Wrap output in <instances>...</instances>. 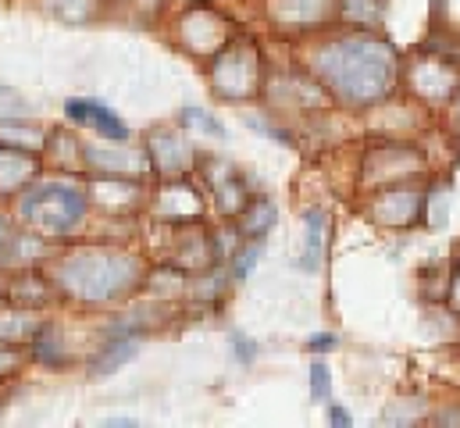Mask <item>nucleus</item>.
<instances>
[{
    "mask_svg": "<svg viewBox=\"0 0 460 428\" xmlns=\"http://www.w3.org/2000/svg\"><path fill=\"white\" fill-rule=\"evenodd\" d=\"M429 183H400L385 190H371L367 218L385 228H414L421 221V201Z\"/></svg>",
    "mask_w": 460,
    "mask_h": 428,
    "instance_id": "0eeeda50",
    "label": "nucleus"
},
{
    "mask_svg": "<svg viewBox=\"0 0 460 428\" xmlns=\"http://www.w3.org/2000/svg\"><path fill=\"white\" fill-rule=\"evenodd\" d=\"M182 125H186V129H197V132H208V136H215V139H226V136H229L226 125H222L211 111H204V107H182Z\"/></svg>",
    "mask_w": 460,
    "mask_h": 428,
    "instance_id": "4be33fe9",
    "label": "nucleus"
},
{
    "mask_svg": "<svg viewBox=\"0 0 460 428\" xmlns=\"http://www.w3.org/2000/svg\"><path fill=\"white\" fill-rule=\"evenodd\" d=\"M304 225H307V250L300 257V268L304 272H314L318 261H322V250H325V211L311 208L304 214Z\"/></svg>",
    "mask_w": 460,
    "mask_h": 428,
    "instance_id": "dca6fc26",
    "label": "nucleus"
},
{
    "mask_svg": "<svg viewBox=\"0 0 460 428\" xmlns=\"http://www.w3.org/2000/svg\"><path fill=\"white\" fill-rule=\"evenodd\" d=\"M36 172H40V157L32 150H18V147L0 143V193L29 190Z\"/></svg>",
    "mask_w": 460,
    "mask_h": 428,
    "instance_id": "ddd939ff",
    "label": "nucleus"
},
{
    "mask_svg": "<svg viewBox=\"0 0 460 428\" xmlns=\"http://www.w3.org/2000/svg\"><path fill=\"white\" fill-rule=\"evenodd\" d=\"M336 343H340V339H336V335H332V332H314V335H311V339H307V350H311V353H318V357H322V353H329V350H332V346H336Z\"/></svg>",
    "mask_w": 460,
    "mask_h": 428,
    "instance_id": "bb28decb",
    "label": "nucleus"
},
{
    "mask_svg": "<svg viewBox=\"0 0 460 428\" xmlns=\"http://www.w3.org/2000/svg\"><path fill=\"white\" fill-rule=\"evenodd\" d=\"M208 83H211L215 97H222L226 104H253V101L264 97L268 65H264V58H261L257 47L232 43L229 40L218 54H211Z\"/></svg>",
    "mask_w": 460,
    "mask_h": 428,
    "instance_id": "7ed1b4c3",
    "label": "nucleus"
},
{
    "mask_svg": "<svg viewBox=\"0 0 460 428\" xmlns=\"http://www.w3.org/2000/svg\"><path fill=\"white\" fill-rule=\"evenodd\" d=\"M329 425H332V428H349V425H353V418H349V411H346V407H332V411H329Z\"/></svg>",
    "mask_w": 460,
    "mask_h": 428,
    "instance_id": "c85d7f7f",
    "label": "nucleus"
},
{
    "mask_svg": "<svg viewBox=\"0 0 460 428\" xmlns=\"http://www.w3.org/2000/svg\"><path fill=\"white\" fill-rule=\"evenodd\" d=\"M382 7L385 0H336V14L349 25H364V29L382 18Z\"/></svg>",
    "mask_w": 460,
    "mask_h": 428,
    "instance_id": "6ab92c4d",
    "label": "nucleus"
},
{
    "mask_svg": "<svg viewBox=\"0 0 460 428\" xmlns=\"http://www.w3.org/2000/svg\"><path fill=\"white\" fill-rule=\"evenodd\" d=\"M104 425H108V428H136L139 422H132V418H108Z\"/></svg>",
    "mask_w": 460,
    "mask_h": 428,
    "instance_id": "473e14b6",
    "label": "nucleus"
},
{
    "mask_svg": "<svg viewBox=\"0 0 460 428\" xmlns=\"http://www.w3.org/2000/svg\"><path fill=\"white\" fill-rule=\"evenodd\" d=\"M457 346H460V343H457Z\"/></svg>",
    "mask_w": 460,
    "mask_h": 428,
    "instance_id": "f704fd0d",
    "label": "nucleus"
},
{
    "mask_svg": "<svg viewBox=\"0 0 460 428\" xmlns=\"http://www.w3.org/2000/svg\"><path fill=\"white\" fill-rule=\"evenodd\" d=\"M179 40L186 50L193 54H218L226 43H229V22L218 14V11H208V7H193L179 18Z\"/></svg>",
    "mask_w": 460,
    "mask_h": 428,
    "instance_id": "9d476101",
    "label": "nucleus"
},
{
    "mask_svg": "<svg viewBox=\"0 0 460 428\" xmlns=\"http://www.w3.org/2000/svg\"><path fill=\"white\" fill-rule=\"evenodd\" d=\"M29 350H32V357L40 361V364H61V335H58V328L54 325H40L36 332H32V339H29Z\"/></svg>",
    "mask_w": 460,
    "mask_h": 428,
    "instance_id": "a211bd4d",
    "label": "nucleus"
},
{
    "mask_svg": "<svg viewBox=\"0 0 460 428\" xmlns=\"http://www.w3.org/2000/svg\"><path fill=\"white\" fill-rule=\"evenodd\" d=\"M264 11L286 32H314L336 14V0H268Z\"/></svg>",
    "mask_w": 460,
    "mask_h": 428,
    "instance_id": "9b49d317",
    "label": "nucleus"
},
{
    "mask_svg": "<svg viewBox=\"0 0 460 428\" xmlns=\"http://www.w3.org/2000/svg\"><path fill=\"white\" fill-rule=\"evenodd\" d=\"M429 161L421 150H414L403 139H375L360 165V186L364 190H385L400 183H429Z\"/></svg>",
    "mask_w": 460,
    "mask_h": 428,
    "instance_id": "39448f33",
    "label": "nucleus"
},
{
    "mask_svg": "<svg viewBox=\"0 0 460 428\" xmlns=\"http://www.w3.org/2000/svg\"><path fill=\"white\" fill-rule=\"evenodd\" d=\"M450 300H454V308L460 311V268L457 275H454V282H450Z\"/></svg>",
    "mask_w": 460,
    "mask_h": 428,
    "instance_id": "2f4dec72",
    "label": "nucleus"
},
{
    "mask_svg": "<svg viewBox=\"0 0 460 428\" xmlns=\"http://www.w3.org/2000/svg\"><path fill=\"white\" fill-rule=\"evenodd\" d=\"M154 218L175 225V228H190V225H200L204 218V193L193 179L179 175L172 183H164L157 193H154Z\"/></svg>",
    "mask_w": 460,
    "mask_h": 428,
    "instance_id": "6e6552de",
    "label": "nucleus"
},
{
    "mask_svg": "<svg viewBox=\"0 0 460 428\" xmlns=\"http://www.w3.org/2000/svg\"><path fill=\"white\" fill-rule=\"evenodd\" d=\"M18 250V239H14V228L0 218V264H7L11 261V254Z\"/></svg>",
    "mask_w": 460,
    "mask_h": 428,
    "instance_id": "a878e982",
    "label": "nucleus"
},
{
    "mask_svg": "<svg viewBox=\"0 0 460 428\" xmlns=\"http://www.w3.org/2000/svg\"><path fill=\"white\" fill-rule=\"evenodd\" d=\"M18 364H22V357H18L14 350L0 346V382H4V379H11V375H18Z\"/></svg>",
    "mask_w": 460,
    "mask_h": 428,
    "instance_id": "cd10ccee",
    "label": "nucleus"
},
{
    "mask_svg": "<svg viewBox=\"0 0 460 428\" xmlns=\"http://www.w3.org/2000/svg\"><path fill=\"white\" fill-rule=\"evenodd\" d=\"M146 161H150V168L157 172V175H164V179H179V175H190L193 168H197V154H193V147L175 132V129H154L150 136H146Z\"/></svg>",
    "mask_w": 460,
    "mask_h": 428,
    "instance_id": "1a4fd4ad",
    "label": "nucleus"
},
{
    "mask_svg": "<svg viewBox=\"0 0 460 428\" xmlns=\"http://www.w3.org/2000/svg\"><path fill=\"white\" fill-rule=\"evenodd\" d=\"M22 129H25L22 121H0V143L18 147V150H40L47 143V136L36 125H29V132H22Z\"/></svg>",
    "mask_w": 460,
    "mask_h": 428,
    "instance_id": "aec40b11",
    "label": "nucleus"
},
{
    "mask_svg": "<svg viewBox=\"0 0 460 428\" xmlns=\"http://www.w3.org/2000/svg\"><path fill=\"white\" fill-rule=\"evenodd\" d=\"M307 72L318 86L346 107H378L400 90L403 61L393 43L364 25L314 40L307 50Z\"/></svg>",
    "mask_w": 460,
    "mask_h": 428,
    "instance_id": "f257e3e1",
    "label": "nucleus"
},
{
    "mask_svg": "<svg viewBox=\"0 0 460 428\" xmlns=\"http://www.w3.org/2000/svg\"><path fill=\"white\" fill-rule=\"evenodd\" d=\"M86 193L65 183H47V186H32L22 193L18 201V218L22 225H29L40 236H68L83 225L86 218Z\"/></svg>",
    "mask_w": 460,
    "mask_h": 428,
    "instance_id": "20e7f679",
    "label": "nucleus"
},
{
    "mask_svg": "<svg viewBox=\"0 0 460 428\" xmlns=\"http://www.w3.org/2000/svg\"><path fill=\"white\" fill-rule=\"evenodd\" d=\"M400 86H407V94L414 101H421V104H432V107L450 104L460 86L457 54H443V50L421 47V61L403 68Z\"/></svg>",
    "mask_w": 460,
    "mask_h": 428,
    "instance_id": "423d86ee",
    "label": "nucleus"
},
{
    "mask_svg": "<svg viewBox=\"0 0 460 428\" xmlns=\"http://www.w3.org/2000/svg\"><path fill=\"white\" fill-rule=\"evenodd\" d=\"M50 282L75 304L104 308L128 297L143 282V264L118 246H79L54 264Z\"/></svg>",
    "mask_w": 460,
    "mask_h": 428,
    "instance_id": "f03ea898",
    "label": "nucleus"
},
{
    "mask_svg": "<svg viewBox=\"0 0 460 428\" xmlns=\"http://www.w3.org/2000/svg\"><path fill=\"white\" fill-rule=\"evenodd\" d=\"M235 218H239V232L246 239H264L271 232V225H275L279 214H275V204L268 197H250Z\"/></svg>",
    "mask_w": 460,
    "mask_h": 428,
    "instance_id": "4468645a",
    "label": "nucleus"
},
{
    "mask_svg": "<svg viewBox=\"0 0 460 428\" xmlns=\"http://www.w3.org/2000/svg\"><path fill=\"white\" fill-rule=\"evenodd\" d=\"M47 7L68 22H83L93 14V0H47Z\"/></svg>",
    "mask_w": 460,
    "mask_h": 428,
    "instance_id": "b1692460",
    "label": "nucleus"
},
{
    "mask_svg": "<svg viewBox=\"0 0 460 428\" xmlns=\"http://www.w3.org/2000/svg\"><path fill=\"white\" fill-rule=\"evenodd\" d=\"M136 350H139V335H108V343L97 353V361L90 364V371L93 375H111V371H118L121 364H128L136 357Z\"/></svg>",
    "mask_w": 460,
    "mask_h": 428,
    "instance_id": "2eb2a0df",
    "label": "nucleus"
},
{
    "mask_svg": "<svg viewBox=\"0 0 460 428\" xmlns=\"http://www.w3.org/2000/svg\"><path fill=\"white\" fill-rule=\"evenodd\" d=\"M450 214V183H436L425 186V201H421V221L429 228H443Z\"/></svg>",
    "mask_w": 460,
    "mask_h": 428,
    "instance_id": "f3484780",
    "label": "nucleus"
},
{
    "mask_svg": "<svg viewBox=\"0 0 460 428\" xmlns=\"http://www.w3.org/2000/svg\"><path fill=\"white\" fill-rule=\"evenodd\" d=\"M229 343H232V353H235V361H239V364H250V361L257 357V350H261V346H257L246 332H239V328H232L229 332Z\"/></svg>",
    "mask_w": 460,
    "mask_h": 428,
    "instance_id": "393cba45",
    "label": "nucleus"
},
{
    "mask_svg": "<svg viewBox=\"0 0 460 428\" xmlns=\"http://www.w3.org/2000/svg\"><path fill=\"white\" fill-rule=\"evenodd\" d=\"M332 397V371L325 361H314L311 364V400L314 404H325Z\"/></svg>",
    "mask_w": 460,
    "mask_h": 428,
    "instance_id": "5701e85b",
    "label": "nucleus"
},
{
    "mask_svg": "<svg viewBox=\"0 0 460 428\" xmlns=\"http://www.w3.org/2000/svg\"><path fill=\"white\" fill-rule=\"evenodd\" d=\"M457 61H460V50H457Z\"/></svg>",
    "mask_w": 460,
    "mask_h": 428,
    "instance_id": "72a5a7b5",
    "label": "nucleus"
},
{
    "mask_svg": "<svg viewBox=\"0 0 460 428\" xmlns=\"http://www.w3.org/2000/svg\"><path fill=\"white\" fill-rule=\"evenodd\" d=\"M264 257V239H246V246L243 250H235L229 261V272L235 282H243L250 272H253V264Z\"/></svg>",
    "mask_w": 460,
    "mask_h": 428,
    "instance_id": "412c9836",
    "label": "nucleus"
},
{
    "mask_svg": "<svg viewBox=\"0 0 460 428\" xmlns=\"http://www.w3.org/2000/svg\"><path fill=\"white\" fill-rule=\"evenodd\" d=\"M14 321L22 325V321H32V318H29L25 311H18V315H14ZM4 325H7V321H4ZM0 339H14V328H11V325H7V328H0Z\"/></svg>",
    "mask_w": 460,
    "mask_h": 428,
    "instance_id": "7c9ffc66",
    "label": "nucleus"
},
{
    "mask_svg": "<svg viewBox=\"0 0 460 428\" xmlns=\"http://www.w3.org/2000/svg\"><path fill=\"white\" fill-rule=\"evenodd\" d=\"M450 129H454V139L460 143V86H457V94H454V101H450Z\"/></svg>",
    "mask_w": 460,
    "mask_h": 428,
    "instance_id": "c756f323",
    "label": "nucleus"
},
{
    "mask_svg": "<svg viewBox=\"0 0 460 428\" xmlns=\"http://www.w3.org/2000/svg\"><path fill=\"white\" fill-rule=\"evenodd\" d=\"M65 114H68L75 125H86V129H93L97 136H104V139H111V143H125V139H128V125L118 118L111 107L101 104V101L72 97V101H65Z\"/></svg>",
    "mask_w": 460,
    "mask_h": 428,
    "instance_id": "f8f14e48",
    "label": "nucleus"
}]
</instances>
